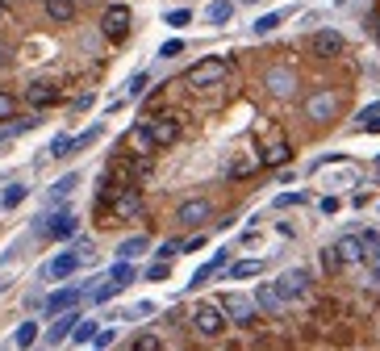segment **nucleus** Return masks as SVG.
<instances>
[{
	"label": "nucleus",
	"mask_w": 380,
	"mask_h": 351,
	"mask_svg": "<svg viewBox=\"0 0 380 351\" xmlns=\"http://www.w3.org/2000/svg\"><path fill=\"white\" fill-rule=\"evenodd\" d=\"M284 17H289V9H276V13H263V17H259V21H255L251 30H255V34H271V30H276V25L284 21Z\"/></svg>",
	"instance_id": "30"
},
{
	"label": "nucleus",
	"mask_w": 380,
	"mask_h": 351,
	"mask_svg": "<svg viewBox=\"0 0 380 351\" xmlns=\"http://www.w3.org/2000/svg\"><path fill=\"white\" fill-rule=\"evenodd\" d=\"M305 201V192H284V196H276V210H289V205H301Z\"/></svg>",
	"instance_id": "43"
},
{
	"label": "nucleus",
	"mask_w": 380,
	"mask_h": 351,
	"mask_svg": "<svg viewBox=\"0 0 380 351\" xmlns=\"http://www.w3.org/2000/svg\"><path fill=\"white\" fill-rule=\"evenodd\" d=\"M309 50L317 59H335L339 50H343V34L339 30H317L313 38H309Z\"/></svg>",
	"instance_id": "11"
},
{
	"label": "nucleus",
	"mask_w": 380,
	"mask_h": 351,
	"mask_svg": "<svg viewBox=\"0 0 380 351\" xmlns=\"http://www.w3.org/2000/svg\"><path fill=\"white\" fill-rule=\"evenodd\" d=\"M146 247H150V238H146V234H134V238H126V242L118 247V260H126V264H130L134 256H142Z\"/></svg>",
	"instance_id": "25"
},
{
	"label": "nucleus",
	"mask_w": 380,
	"mask_h": 351,
	"mask_svg": "<svg viewBox=\"0 0 380 351\" xmlns=\"http://www.w3.org/2000/svg\"><path fill=\"white\" fill-rule=\"evenodd\" d=\"M13 134H17V130H13V126H9V130H0V142H9V138H13Z\"/></svg>",
	"instance_id": "48"
},
{
	"label": "nucleus",
	"mask_w": 380,
	"mask_h": 351,
	"mask_svg": "<svg viewBox=\"0 0 380 351\" xmlns=\"http://www.w3.org/2000/svg\"><path fill=\"white\" fill-rule=\"evenodd\" d=\"M5 288H9V280H5V276H0V293H5Z\"/></svg>",
	"instance_id": "49"
},
{
	"label": "nucleus",
	"mask_w": 380,
	"mask_h": 351,
	"mask_svg": "<svg viewBox=\"0 0 380 351\" xmlns=\"http://www.w3.org/2000/svg\"><path fill=\"white\" fill-rule=\"evenodd\" d=\"M5 17H9V9H5V5H0V21H5Z\"/></svg>",
	"instance_id": "50"
},
{
	"label": "nucleus",
	"mask_w": 380,
	"mask_h": 351,
	"mask_svg": "<svg viewBox=\"0 0 380 351\" xmlns=\"http://www.w3.org/2000/svg\"><path fill=\"white\" fill-rule=\"evenodd\" d=\"M226 76H230V63H226V59H201L197 67H188L184 80H188L192 88H213V84H222Z\"/></svg>",
	"instance_id": "1"
},
{
	"label": "nucleus",
	"mask_w": 380,
	"mask_h": 351,
	"mask_svg": "<svg viewBox=\"0 0 380 351\" xmlns=\"http://www.w3.org/2000/svg\"><path fill=\"white\" fill-rule=\"evenodd\" d=\"M122 288L113 284V280H100V284H92V301H96V306H104V301H113Z\"/></svg>",
	"instance_id": "33"
},
{
	"label": "nucleus",
	"mask_w": 380,
	"mask_h": 351,
	"mask_svg": "<svg viewBox=\"0 0 380 351\" xmlns=\"http://www.w3.org/2000/svg\"><path fill=\"white\" fill-rule=\"evenodd\" d=\"M289 159H293V150H289L284 138H276V142L263 150V163H267V168H280V163H289Z\"/></svg>",
	"instance_id": "23"
},
{
	"label": "nucleus",
	"mask_w": 380,
	"mask_h": 351,
	"mask_svg": "<svg viewBox=\"0 0 380 351\" xmlns=\"http://www.w3.org/2000/svg\"><path fill=\"white\" fill-rule=\"evenodd\" d=\"M163 21H168L172 30H184V25L192 21V13H188V9H172V13H168V17H163Z\"/></svg>",
	"instance_id": "38"
},
{
	"label": "nucleus",
	"mask_w": 380,
	"mask_h": 351,
	"mask_svg": "<svg viewBox=\"0 0 380 351\" xmlns=\"http://www.w3.org/2000/svg\"><path fill=\"white\" fill-rule=\"evenodd\" d=\"M376 172H380V163H376Z\"/></svg>",
	"instance_id": "52"
},
{
	"label": "nucleus",
	"mask_w": 380,
	"mask_h": 351,
	"mask_svg": "<svg viewBox=\"0 0 380 351\" xmlns=\"http://www.w3.org/2000/svg\"><path fill=\"white\" fill-rule=\"evenodd\" d=\"M192 330L201 335V339H217L226 330V314L217 310V306H197L192 310Z\"/></svg>",
	"instance_id": "3"
},
{
	"label": "nucleus",
	"mask_w": 380,
	"mask_h": 351,
	"mask_svg": "<svg viewBox=\"0 0 380 351\" xmlns=\"http://www.w3.org/2000/svg\"><path fill=\"white\" fill-rule=\"evenodd\" d=\"M126 142H130V146H134V150H138V155H150V150H159V146H155V138H150V130H146V126H134V130H130V134H126Z\"/></svg>",
	"instance_id": "22"
},
{
	"label": "nucleus",
	"mask_w": 380,
	"mask_h": 351,
	"mask_svg": "<svg viewBox=\"0 0 380 351\" xmlns=\"http://www.w3.org/2000/svg\"><path fill=\"white\" fill-rule=\"evenodd\" d=\"M146 130H150V138H155V146H172L176 138H180V117H150V122H142Z\"/></svg>",
	"instance_id": "7"
},
{
	"label": "nucleus",
	"mask_w": 380,
	"mask_h": 351,
	"mask_svg": "<svg viewBox=\"0 0 380 351\" xmlns=\"http://www.w3.org/2000/svg\"><path fill=\"white\" fill-rule=\"evenodd\" d=\"M84 288H92V284H67L63 293H54L50 301H46V318H59V314H67L76 301L84 297Z\"/></svg>",
	"instance_id": "12"
},
{
	"label": "nucleus",
	"mask_w": 380,
	"mask_h": 351,
	"mask_svg": "<svg viewBox=\"0 0 380 351\" xmlns=\"http://www.w3.org/2000/svg\"><path fill=\"white\" fill-rule=\"evenodd\" d=\"M217 310H222V314H226V322H234V326H251L259 306H255V301H247L243 293H226V297H222V306H217Z\"/></svg>",
	"instance_id": "2"
},
{
	"label": "nucleus",
	"mask_w": 380,
	"mask_h": 351,
	"mask_svg": "<svg viewBox=\"0 0 380 351\" xmlns=\"http://www.w3.org/2000/svg\"><path fill=\"white\" fill-rule=\"evenodd\" d=\"M238 5H259V0H238Z\"/></svg>",
	"instance_id": "51"
},
{
	"label": "nucleus",
	"mask_w": 380,
	"mask_h": 351,
	"mask_svg": "<svg viewBox=\"0 0 380 351\" xmlns=\"http://www.w3.org/2000/svg\"><path fill=\"white\" fill-rule=\"evenodd\" d=\"M230 17H234V0H213L205 13V21H213V25H226Z\"/></svg>",
	"instance_id": "26"
},
{
	"label": "nucleus",
	"mask_w": 380,
	"mask_h": 351,
	"mask_svg": "<svg viewBox=\"0 0 380 351\" xmlns=\"http://www.w3.org/2000/svg\"><path fill=\"white\" fill-rule=\"evenodd\" d=\"M146 84H150V76H146V71H138V76L130 80V96H142V88H146Z\"/></svg>",
	"instance_id": "44"
},
{
	"label": "nucleus",
	"mask_w": 380,
	"mask_h": 351,
	"mask_svg": "<svg viewBox=\"0 0 380 351\" xmlns=\"http://www.w3.org/2000/svg\"><path fill=\"white\" fill-rule=\"evenodd\" d=\"M263 84H267V92H271V96H293L297 76H293V67H271V71L263 76Z\"/></svg>",
	"instance_id": "14"
},
{
	"label": "nucleus",
	"mask_w": 380,
	"mask_h": 351,
	"mask_svg": "<svg viewBox=\"0 0 380 351\" xmlns=\"http://www.w3.org/2000/svg\"><path fill=\"white\" fill-rule=\"evenodd\" d=\"M9 63H13V50H9L5 42H0V67H9Z\"/></svg>",
	"instance_id": "47"
},
{
	"label": "nucleus",
	"mask_w": 380,
	"mask_h": 351,
	"mask_svg": "<svg viewBox=\"0 0 380 351\" xmlns=\"http://www.w3.org/2000/svg\"><path fill=\"white\" fill-rule=\"evenodd\" d=\"M146 280H168V264H163V260L150 264V268H146Z\"/></svg>",
	"instance_id": "45"
},
{
	"label": "nucleus",
	"mask_w": 380,
	"mask_h": 351,
	"mask_svg": "<svg viewBox=\"0 0 380 351\" xmlns=\"http://www.w3.org/2000/svg\"><path fill=\"white\" fill-rule=\"evenodd\" d=\"M364 260H368V268H372V280L380 284V234H376V230L364 234Z\"/></svg>",
	"instance_id": "18"
},
{
	"label": "nucleus",
	"mask_w": 380,
	"mask_h": 351,
	"mask_svg": "<svg viewBox=\"0 0 380 351\" xmlns=\"http://www.w3.org/2000/svg\"><path fill=\"white\" fill-rule=\"evenodd\" d=\"M276 293H280V301H301L305 293H309V272H301V268H289V272H280L276 280Z\"/></svg>",
	"instance_id": "4"
},
{
	"label": "nucleus",
	"mask_w": 380,
	"mask_h": 351,
	"mask_svg": "<svg viewBox=\"0 0 380 351\" xmlns=\"http://www.w3.org/2000/svg\"><path fill=\"white\" fill-rule=\"evenodd\" d=\"M209 218H213V205H209V201H184V205L176 210V222H180V226H188V230L205 226Z\"/></svg>",
	"instance_id": "8"
},
{
	"label": "nucleus",
	"mask_w": 380,
	"mask_h": 351,
	"mask_svg": "<svg viewBox=\"0 0 380 351\" xmlns=\"http://www.w3.org/2000/svg\"><path fill=\"white\" fill-rule=\"evenodd\" d=\"M134 314H138V318H150V314H155V301H138Z\"/></svg>",
	"instance_id": "46"
},
{
	"label": "nucleus",
	"mask_w": 380,
	"mask_h": 351,
	"mask_svg": "<svg viewBox=\"0 0 380 351\" xmlns=\"http://www.w3.org/2000/svg\"><path fill=\"white\" fill-rule=\"evenodd\" d=\"M255 306H259V310H267V314H280V310H284V301H280L276 284H259V288H255Z\"/></svg>",
	"instance_id": "19"
},
{
	"label": "nucleus",
	"mask_w": 380,
	"mask_h": 351,
	"mask_svg": "<svg viewBox=\"0 0 380 351\" xmlns=\"http://www.w3.org/2000/svg\"><path fill=\"white\" fill-rule=\"evenodd\" d=\"M25 100H30L34 109H42V105H54L59 92H54V84H30V88H25Z\"/></svg>",
	"instance_id": "20"
},
{
	"label": "nucleus",
	"mask_w": 380,
	"mask_h": 351,
	"mask_svg": "<svg viewBox=\"0 0 380 351\" xmlns=\"http://www.w3.org/2000/svg\"><path fill=\"white\" fill-rule=\"evenodd\" d=\"M76 230H80V222H76L71 214H50V218H42V226H38L42 238H71Z\"/></svg>",
	"instance_id": "9"
},
{
	"label": "nucleus",
	"mask_w": 380,
	"mask_h": 351,
	"mask_svg": "<svg viewBox=\"0 0 380 351\" xmlns=\"http://www.w3.org/2000/svg\"><path fill=\"white\" fill-rule=\"evenodd\" d=\"M138 210H142L138 188H113V214H118V218H134Z\"/></svg>",
	"instance_id": "16"
},
{
	"label": "nucleus",
	"mask_w": 380,
	"mask_h": 351,
	"mask_svg": "<svg viewBox=\"0 0 380 351\" xmlns=\"http://www.w3.org/2000/svg\"><path fill=\"white\" fill-rule=\"evenodd\" d=\"M130 351H163V339H159V335H150V330H142V335H134V339H130Z\"/></svg>",
	"instance_id": "29"
},
{
	"label": "nucleus",
	"mask_w": 380,
	"mask_h": 351,
	"mask_svg": "<svg viewBox=\"0 0 380 351\" xmlns=\"http://www.w3.org/2000/svg\"><path fill=\"white\" fill-rule=\"evenodd\" d=\"M46 155H50V159H63V155H71V138H67V134H59V138L50 142V150H46Z\"/></svg>",
	"instance_id": "36"
},
{
	"label": "nucleus",
	"mask_w": 380,
	"mask_h": 351,
	"mask_svg": "<svg viewBox=\"0 0 380 351\" xmlns=\"http://www.w3.org/2000/svg\"><path fill=\"white\" fill-rule=\"evenodd\" d=\"M226 268H230V251H213V260H209V264H201V268L192 272L188 288H201V284H209L217 272H226Z\"/></svg>",
	"instance_id": "13"
},
{
	"label": "nucleus",
	"mask_w": 380,
	"mask_h": 351,
	"mask_svg": "<svg viewBox=\"0 0 380 351\" xmlns=\"http://www.w3.org/2000/svg\"><path fill=\"white\" fill-rule=\"evenodd\" d=\"M96 330H100V326H96L92 318H80V326L71 330V339H76V343H92V339H96Z\"/></svg>",
	"instance_id": "34"
},
{
	"label": "nucleus",
	"mask_w": 380,
	"mask_h": 351,
	"mask_svg": "<svg viewBox=\"0 0 380 351\" xmlns=\"http://www.w3.org/2000/svg\"><path fill=\"white\" fill-rule=\"evenodd\" d=\"M80 264H84L80 251H63V256H54V260L42 268V280H67V276H76Z\"/></svg>",
	"instance_id": "5"
},
{
	"label": "nucleus",
	"mask_w": 380,
	"mask_h": 351,
	"mask_svg": "<svg viewBox=\"0 0 380 351\" xmlns=\"http://www.w3.org/2000/svg\"><path fill=\"white\" fill-rule=\"evenodd\" d=\"M355 130H364V134H380V105L364 109V113H359V122H355Z\"/></svg>",
	"instance_id": "28"
},
{
	"label": "nucleus",
	"mask_w": 380,
	"mask_h": 351,
	"mask_svg": "<svg viewBox=\"0 0 380 351\" xmlns=\"http://www.w3.org/2000/svg\"><path fill=\"white\" fill-rule=\"evenodd\" d=\"M76 184H80V172H67V176L59 180V184H54V188H50V196H54V201H63V196H67V192H71Z\"/></svg>",
	"instance_id": "35"
},
{
	"label": "nucleus",
	"mask_w": 380,
	"mask_h": 351,
	"mask_svg": "<svg viewBox=\"0 0 380 351\" xmlns=\"http://www.w3.org/2000/svg\"><path fill=\"white\" fill-rule=\"evenodd\" d=\"M46 17L59 21V25L76 21V0H46Z\"/></svg>",
	"instance_id": "21"
},
{
	"label": "nucleus",
	"mask_w": 380,
	"mask_h": 351,
	"mask_svg": "<svg viewBox=\"0 0 380 351\" xmlns=\"http://www.w3.org/2000/svg\"><path fill=\"white\" fill-rule=\"evenodd\" d=\"M17 113V100H13V92H5V88H0V122H9Z\"/></svg>",
	"instance_id": "37"
},
{
	"label": "nucleus",
	"mask_w": 380,
	"mask_h": 351,
	"mask_svg": "<svg viewBox=\"0 0 380 351\" xmlns=\"http://www.w3.org/2000/svg\"><path fill=\"white\" fill-rule=\"evenodd\" d=\"M100 30H104V38L126 42V34H130V9L126 5H113V9L100 17Z\"/></svg>",
	"instance_id": "6"
},
{
	"label": "nucleus",
	"mask_w": 380,
	"mask_h": 351,
	"mask_svg": "<svg viewBox=\"0 0 380 351\" xmlns=\"http://www.w3.org/2000/svg\"><path fill=\"white\" fill-rule=\"evenodd\" d=\"M96 138H100V126H92V130H84L80 138H71V150H84V146H92Z\"/></svg>",
	"instance_id": "39"
},
{
	"label": "nucleus",
	"mask_w": 380,
	"mask_h": 351,
	"mask_svg": "<svg viewBox=\"0 0 380 351\" xmlns=\"http://www.w3.org/2000/svg\"><path fill=\"white\" fill-rule=\"evenodd\" d=\"M13 343H17L21 351H25V347H34V343H38V322H21V326H17V335H13Z\"/></svg>",
	"instance_id": "32"
},
{
	"label": "nucleus",
	"mask_w": 380,
	"mask_h": 351,
	"mask_svg": "<svg viewBox=\"0 0 380 351\" xmlns=\"http://www.w3.org/2000/svg\"><path fill=\"white\" fill-rule=\"evenodd\" d=\"M176 55H184V42H180V38H172V42L159 46V59H176Z\"/></svg>",
	"instance_id": "40"
},
{
	"label": "nucleus",
	"mask_w": 380,
	"mask_h": 351,
	"mask_svg": "<svg viewBox=\"0 0 380 351\" xmlns=\"http://www.w3.org/2000/svg\"><path fill=\"white\" fill-rule=\"evenodd\" d=\"M109 280H113L118 288H126V284H134V264H126V260H118L113 268H109Z\"/></svg>",
	"instance_id": "27"
},
{
	"label": "nucleus",
	"mask_w": 380,
	"mask_h": 351,
	"mask_svg": "<svg viewBox=\"0 0 380 351\" xmlns=\"http://www.w3.org/2000/svg\"><path fill=\"white\" fill-rule=\"evenodd\" d=\"M113 339H118V330H96L92 347H96V351H104V347H113Z\"/></svg>",
	"instance_id": "41"
},
{
	"label": "nucleus",
	"mask_w": 380,
	"mask_h": 351,
	"mask_svg": "<svg viewBox=\"0 0 380 351\" xmlns=\"http://www.w3.org/2000/svg\"><path fill=\"white\" fill-rule=\"evenodd\" d=\"M331 251L339 256V264H359L364 260V234H343Z\"/></svg>",
	"instance_id": "15"
},
{
	"label": "nucleus",
	"mask_w": 380,
	"mask_h": 351,
	"mask_svg": "<svg viewBox=\"0 0 380 351\" xmlns=\"http://www.w3.org/2000/svg\"><path fill=\"white\" fill-rule=\"evenodd\" d=\"M176 251H184V242H180V238H172V242H163V247H159V260L168 264V260L176 256Z\"/></svg>",
	"instance_id": "42"
},
{
	"label": "nucleus",
	"mask_w": 380,
	"mask_h": 351,
	"mask_svg": "<svg viewBox=\"0 0 380 351\" xmlns=\"http://www.w3.org/2000/svg\"><path fill=\"white\" fill-rule=\"evenodd\" d=\"M25 196H30V188H25V184H9V188H5V196H0V205H5V210H17Z\"/></svg>",
	"instance_id": "31"
},
{
	"label": "nucleus",
	"mask_w": 380,
	"mask_h": 351,
	"mask_svg": "<svg viewBox=\"0 0 380 351\" xmlns=\"http://www.w3.org/2000/svg\"><path fill=\"white\" fill-rule=\"evenodd\" d=\"M80 326V314L76 310H67V314H59V318H54V326H50V343H63V339H71V330Z\"/></svg>",
	"instance_id": "17"
},
{
	"label": "nucleus",
	"mask_w": 380,
	"mask_h": 351,
	"mask_svg": "<svg viewBox=\"0 0 380 351\" xmlns=\"http://www.w3.org/2000/svg\"><path fill=\"white\" fill-rule=\"evenodd\" d=\"M259 272H263V260H238V264L226 268L230 280H251V276H259Z\"/></svg>",
	"instance_id": "24"
},
{
	"label": "nucleus",
	"mask_w": 380,
	"mask_h": 351,
	"mask_svg": "<svg viewBox=\"0 0 380 351\" xmlns=\"http://www.w3.org/2000/svg\"><path fill=\"white\" fill-rule=\"evenodd\" d=\"M335 109H339V96H335L331 88H322V92H313V96L305 100V113H309L313 122H326V117H335Z\"/></svg>",
	"instance_id": "10"
}]
</instances>
